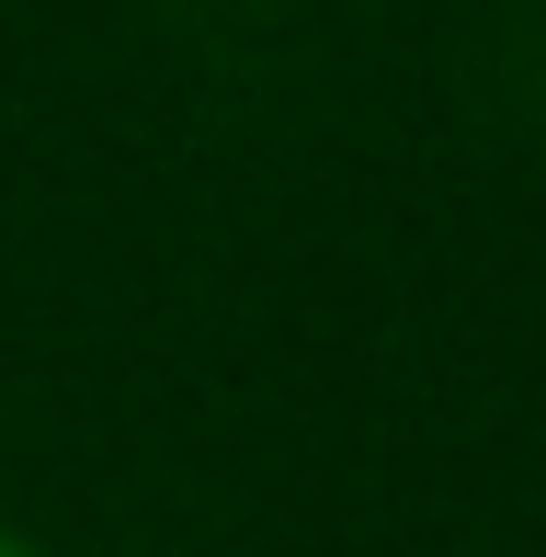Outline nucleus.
Listing matches in <instances>:
<instances>
[{"label": "nucleus", "instance_id": "nucleus-1", "mask_svg": "<svg viewBox=\"0 0 546 557\" xmlns=\"http://www.w3.org/2000/svg\"><path fill=\"white\" fill-rule=\"evenodd\" d=\"M0 557H35V546H23V535H12V523H0Z\"/></svg>", "mask_w": 546, "mask_h": 557}]
</instances>
